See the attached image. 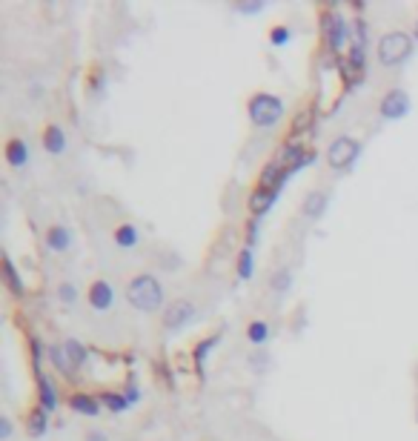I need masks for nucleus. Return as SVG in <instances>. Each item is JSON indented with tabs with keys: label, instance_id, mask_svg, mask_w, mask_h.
<instances>
[{
	"label": "nucleus",
	"instance_id": "obj_6",
	"mask_svg": "<svg viewBox=\"0 0 418 441\" xmlns=\"http://www.w3.org/2000/svg\"><path fill=\"white\" fill-rule=\"evenodd\" d=\"M324 35H327V40H329L332 52H341V49H344V43H347V35H350L347 20H344L341 15H336V12L324 15Z\"/></svg>",
	"mask_w": 418,
	"mask_h": 441
},
{
	"label": "nucleus",
	"instance_id": "obj_7",
	"mask_svg": "<svg viewBox=\"0 0 418 441\" xmlns=\"http://www.w3.org/2000/svg\"><path fill=\"white\" fill-rule=\"evenodd\" d=\"M410 112V95L404 89H390L381 101V118L387 120H401Z\"/></svg>",
	"mask_w": 418,
	"mask_h": 441
},
{
	"label": "nucleus",
	"instance_id": "obj_19",
	"mask_svg": "<svg viewBox=\"0 0 418 441\" xmlns=\"http://www.w3.org/2000/svg\"><path fill=\"white\" fill-rule=\"evenodd\" d=\"M49 359H52V364H55L63 375H72V373H75V367L69 364L66 352H63V344H49Z\"/></svg>",
	"mask_w": 418,
	"mask_h": 441
},
{
	"label": "nucleus",
	"instance_id": "obj_26",
	"mask_svg": "<svg viewBox=\"0 0 418 441\" xmlns=\"http://www.w3.org/2000/svg\"><path fill=\"white\" fill-rule=\"evenodd\" d=\"M58 301L66 304V306H75V301H77V287H75V284H61V287H58Z\"/></svg>",
	"mask_w": 418,
	"mask_h": 441
},
{
	"label": "nucleus",
	"instance_id": "obj_25",
	"mask_svg": "<svg viewBox=\"0 0 418 441\" xmlns=\"http://www.w3.org/2000/svg\"><path fill=\"white\" fill-rule=\"evenodd\" d=\"M289 284H292V273L284 267V270H278L275 275H272V290L275 292H286L289 290Z\"/></svg>",
	"mask_w": 418,
	"mask_h": 441
},
{
	"label": "nucleus",
	"instance_id": "obj_15",
	"mask_svg": "<svg viewBox=\"0 0 418 441\" xmlns=\"http://www.w3.org/2000/svg\"><path fill=\"white\" fill-rule=\"evenodd\" d=\"M112 238H115V244H118L120 249H132V247H138L141 232H138V227H132V224H120V227H115Z\"/></svg>",
	"mask_w": 418,
	"mask_h": 441
},
{
	"label": "nucleus",
	"instance_id": "obj_10",
	"mask_svg": "<svg viewBox=\"0 0 418 441\" xmlns=\"http://www.w3.org/2000/svg\"><path fill=\"white\" fill-rule=\"evenodd\" d=\"M327 204H329V195L321 192V190H312V192H307V198H304V204H301V212H304V218L315 220V218L324 215Z\"/></svg>",
	"mask_w": 418,
	"mask_h": 441
},
{
	"label": "nucleus",
	"instance_id": "obj_8",
	"mask_svg": "<svg viewBox=\"0 0 418 441\" xmlns=\"http://www.w3.org/2000/svg\"><path fill=\"white\" fill-rule=\"evenodd\" d=\"M87 298H89V306H92V310L106 313L109 306L115 304V290H112V284H109V281L98 278V281H92V287H89V292H87Z\"/></svg>",
	"mask_w": 418,
	"mask_h": 441
},
{
	"label": "nucleus",
	"instance_id": "obj_17",
	"mask_svg": "<svg viewBox=\"0 0 418 441\" xmlns=\"http://www.w3.org/2000/svg\"><path fill=\"white\" fill-rule=\"evenodd\" d=\"M49 430V413L44 410V407H34L32 413H29V433L34 435V438H40Z\"/></svg>",
	"mask_w": 418,
	"mask_h": 441
},
{
	"label": "nucleus",
	"instance_id": "obj_18",
	"mask_svg": "<svg viewBox=\"0 0 418 441\" xmlns=\"http://www.w3.org/2000/svg\"><path fill=\"white\" fill-rule=\"evenodd\" d=\"M275 198H278V195H272V192H267V190L258 187L253 195H249V209H253L255 215H264V212L275 204Z\"/></svg>",
	"mask_w": 418,
	"mask_h": 441
},
{
	"label": "nucleus",
	"instance_id": "obj_22",
	"mask_svg": "<svg viewBox=\"0 0 418 441\" xmlns=\"http://www.w3.org/2000/svg\"><path fill=\"white\" fill-rule=\"evenodd\" d=\"M4 273H6V284H9V290L20 295V292H23V281H20L18 270H15V263H12V258H4Z\"/></svg>",
	"mask_w": 418,
	"mask_h": 441
},
{
	"label": "nucleus",
	"instance_id": "obj_24",
	"mask_svg": "<svg viewBox=\"0 0 418 441\" xmlns=\"http://www.w3.org/2000/svg\"><path fill=\"white\" fill-rule=\"evenodd\" d=\"M289 37H292V32L286 26H272L270 29V43H272V46H286Z\"/></svg>",
	"mask_w": 418,
	"mask_h": 441
},
{
	"label": "nucleus",
	"instance_id": "obj_11",
	"mask_svg": "<svg viewBox=\"0 0 418 441\" xmlns=\"http://www.w3.org/2000/svg\"><path fill=\"white\" fill-rule=\"evenodd\" d=\"M44 149L52 155H63L66 152V132L58 123H49L44 129Z\"/></svg>",
	"mask_w": 418,
	"mask_h": 441
},
{
	"label": "nucleus",
	"instance_id": "obj_14",
	"mask_svg": "<svg viewBox=\"0 0 418 441\" xmlns=\"http://www.w3.org/2000/svg\"><path fill=\"white\" fill-rule=\"evenodd\" d=\"M6 163L15 166V169H20V166L29 163V147H26V141L12 138V141L6 144Z\"/></svg>",
	"mask_w": 418,
	"mask_h": 441
},
{
	"label": "nucleus",
	"instance_id": "obj_31",
	"mask_svg": "<svg viewBox=\"0 0 418 441\" xmlns=\"http://www.w3.org/2000/svg\"><path fill=\"white\" fill-rule=\"evenodd\" d=\"M127 399H129V404H135V402L141 399V392H138V390L132 387V390H127Z\"/></svg>",
	"mask_w": 418,
	"mask_h": 441
},
{
	"label": "nucleus",
	"instance_id": "obj_27",
	"mask_svg": "<svg viewBox=\"0 0 418 441\" xmlns=\"http://www.w3.org/2000/svg\"><path fill=\"white\" fill-rule=\"evenodd\" d=\"M350 63H353V69H364V43H353Z\"/></svg>",
	"mask_w": 418,
	"mask_h": 441
},
{
	"label": "nucleus",
	"instance_id": "obj_9",
	"mask_svg": "<svg viewBox=\"0 0 418 441\" xmlns=\"http://www.w3.org/2000/svg\"><path fill=\"white\" fill-rule=\"evenodd\" d=\"M69 407L75 413H80V416L95 418L101 413V399H95V395H89V392H75L72 399H69Z\"/></svg>",
	"mask_w": 418,
	"mask_h": 441
},
{
	"label": "nucleus",
	"instance_id": "obj_30",
	"mask_svg": "<svg viewBox=\"0 0 418 441\" xmlns=\"http://www.w3.org/2000/svg\"><path fill=\"white\" fill-rule=\"evenodd\" d=\"M83 441H109V435L103 430H89L87 435H83Z\"/></svg>",
	"mask_w": 418,
	"mask_h": 441
},
{
	"label": "nucleus",
	"instance_id": "obj_3",
	"mask_svg": "<svg viewBox=\"0 0 418 441\" xmlns=\"http://www.w3.org/2000/svg\"><path fill=\"white\" fill-rule=\"evenodd\" d=\"M246 112H249V120H253L258 129H270L284 118V101L278 95L258 92V95L249 98Z\"/></svg>",
	"mask_w": 418,
	"mask_h": 441
},
{
	"label": "nucleus",
	"instance_id": "obj_1",
	"mask_svg": "<svg viewBox=\"0 0 418 441\" xmlns=\"http://www.w3.org/2000/svg\"><path fill=\"white\" fill-rule=\"evenodd\" d=\"M163 298H166L163 295V284L155 275H149V273H141V275H135L127 284V301H129V306H135L138 313H155V310H160Z\"/></svg>",
	"mask_w": 418,
	"mask_h": 441
},
{
	"label": "nucleus",
	"instance_id": "obj_28",
	"mask_svg": "<svg viewBox=\"0 0 418 441\" xmlns=\"http://www.w3.org/2000/svg\"><path fill=\"white\" fill-rule=\"evenodd\" d=\"M235 9H238V12H243V15H255V12H261V9H264V0H255V4H249V0H243V4H238Z\"/></svg>",
	"mask_w": 418,
	"mask_h": 441
},
{
	"label": "nucleus",
	"instance_id": "obj_16",
	"mask_svg": "<svg viewBox=\"0 0 418 441\" xmlns=\"http://www.w3.org/2000/svg\"><path fill=\"white\" fill-rule=\"evenodd\" d=\"M63 352H66V359H69V364H72L75 370L83 367V364H87V359H89L87 347H83L77 338H66V341H63Z\"/></svg>",
	"mask_w": 418,
	"mask_h": 441
},
{
	"label": "nucleus",
	"instance_id": "obj_4",
	"mask_svg": "<svg viewBox=\"0 0 418 441\" xmlns=\"http://www.w3.org/2000/svg\"><path fill=\"white\" fill-rule=\"evenodd\" d=\"M358 155H361V144H358L355 138H350V135H341V138H336V141L329 144V149H327V163H329L332 169H350Z\"/></svg>",
	"mask_w": 418,
	"mask_h": 441
},
{
	"label": "nucleus",
	"instance_id": "obj_20",
	"mask_svg": "<svg viewBox=\"0 0 418 441\" xmlns=\"http://www.w3.org/2000/svg\"><path fill=\"white\" fill-rule=\"evenodd\" d=\"M101 404H106L112 413H123V410L129 407V399L123 392H103L101 395Z\"/></svg>",
	"mask_w": 418,
	"mask_h": 441
},
{
	"label": "nucleus",
	"instance_id": "obj_23",
	"mask_svg": "<svg viewBox=\"0 0 418 441\" xmlns=\"http://www.w3.org/2000/svg\"><path fill=\"white\" fill-rule=\"evenodd\" d=\"M253 267H255V261H253V249H243L241 258H238V275L246 281V278H253Z\"/></svg>",
	"mask_w": 418,
	"mask_h": 441
},
{
	"label": "nucleus",
	"instance_id": "obj_2",
	"mask_svg": "<svg viewBox=\"0 0 418 441\" xmlns=\"http://www.w3.org/2000/svg\"><path fill=\"white\" fill-rule=\"evenodd\" d=\"M379 63L381 66H387V69H395V66H401L410 55H412V37L407 35V32H387V35H381V40H379Z\"/></svg>",
	"mask_w": 418,
	"mask_h": 441
},
{
	"label": "nucleus",
	"instance_id": "obj_13",
	"mask_svg": "<svg viewBox=\"0 0 418 441\" xmlns=\"http://www.w3.org/2000/svg\"><path fill=\"white\" fill-rule=\"evenodd\" d=\"M46 247H49L52 252H66V249L72 247V232H69L66 227H61V224L49 227V230H46Z\"/></svg>",
	"mask_w": 418,
	"mask_h": 441
},
{
	"label": "nucleus",
	"instance_id": "obj_32",
	"mask_svg": "<svg viewBox=\"0 0 418 441\" xmlns=\"http://www.w3.org/2000/svg\"><path fill=\"white\" fill-rule=\"evenodd\" d=\"M412 35H415V40H418V20H415V29H412Z\"/></svg>",
	"mask_w": 418,
	"mask_h": 441
},
{
	"label": "nucleus",
	"instance_id": "obj_29",
	"mask_svg": "<svg viewBox=\"0 0 418 441\" xmlns=\"http://www.w3.org/2000/svg\"><path fill=\"white\" fill-rule=\"evenodd\" d=\"M9 438H12V418L0 416V441H9Z\"/></svg>",
	"mask_w": 418,
	"mask_h": 441
},
{
	"label": "nucleus",
	"instance_id": "obj_5",
	"mask_svg": "<svg viewBox=\"0 0 418 441\" xmlns=\"http://www.w3.org/2000/svg\"><path fill=\"white\" fill-rule=\"evenodd\" d=\"M195 313H198V306H195V301H189V298L170 301V304L163 306V327H166V330H181L184 324H189V321L195 318Z\"/></svg>",
	"mask_w": 418,
	"mask_h": 441
},
{
	"label": "nucleus",
	"instance_id": "obj_21",
	"mask_svg": "<svg viewBox=\"0 0 418 441\" xmlns=\"http://www.w3.org/2000/svg\"><path fill=\"white\" fill-rule=\"evenodd\" d=\"M246 338L253 341V344H264L270 338V324L267 321H253L246 327Z\"/></svg>",
	"mask_w": 418,
	"mask_h": 441
},
{
	"label": "nucleus",
	"instance_id": "obj_12",
	"mask_svg": "<svg viewBox=\"0 0 418 441\" xmlns=\"http://www.w3.org/2000/svg\"><path fill=\"white\" fill-rule=\"evenodd\" d=\"M37 399H40V407H44L46 413H55L58 410V392H55L52 378L40 375V381H37Z\"/></svg>",
	"mask_w": 418,
	"mask_h": 441
}]
</instances>
